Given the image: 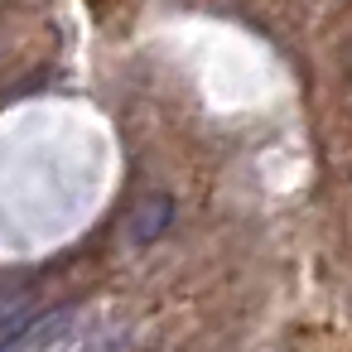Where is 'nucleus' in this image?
I'll return each instance as SVG.
<instances>
[{"label": "nucleus", "mask_w": 352, "mask_h": 352, "mask_svg": "<svg viewBox=\"0 0 352 352\" xmlns=\"http://www.w3.org/2000/svg\"><path fill=\"white\" fill-rule=\"evenodd\" d=\"M169 217H174L169 198H145V203L131 212V222H126V241H131V246H150V241L169 227Z\"/></svg>", "instance_id": "nucleus-1"}]
</instances>
